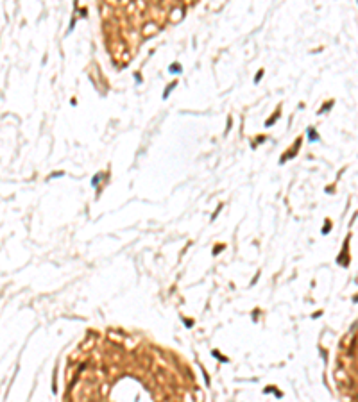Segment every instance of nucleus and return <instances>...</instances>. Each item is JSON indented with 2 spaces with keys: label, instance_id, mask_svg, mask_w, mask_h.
<instances>
[{
  "label": "nucleus",
  "instance_id": "20e7f679",
  "mask_svg": "<svg viewBox=\"0 0 358 402\" xmlns=\"http://www.w3.org/2000/svg\"><path fill=\"white\" fill-rule=\"evenodd\" d=\"M262 75H263V70H260V72H258V75H256V79H254V82H260Z\"/></svg>",
  "mask_w": 358,
  "mask_h": 402
},
{
  "label": "nucleus",
  "instance_id": "7ed1b4c3",
  "mask_svg": "<svg viewBox=\"0 0 358 402\" xmlns=\"http://www.w3.org/2000/svg\"><path fill=\"white\" fill-rule=\"evenodd\" d=\"M174 88H176V82H172V84H170V86H169V89H167V91L163 93V99H167V97H169V93L172 91V89H174Z\"/></svg>",
  "mask_w": 358,
  "mask_h": 402
},
{
  "label": "nucleus",
  "instance_id": "f03ea898",
  "mask_svg": "<svg viewBox=\"0 0 358 402\" xmlns=\"http://www.w3.org/2000/svg\"><path fill=\"white\" fill-rule=\"evenodd\" d=\"M170 74H181V64H177V63H174V64H170Z\"/></svg>",
  "mask_w": 358,
  "mask_h": 402
},
{
  "label": "nucleus",
  "instance_id": "f257e3e1",
  "mask_svg": "<svg viewBox=\"0 0 358 402\" xmlns=\"http://www.w3.org/2000/svg\"><path fill=\"white\" fill-rule=\"evenodd\" d=\"M306 134H308V140H310V141H317V140H319V134L314 130V127H310V129L306 130Z\"/></svg>",
  "mask_w": 358,
  "mask_h": 402
}]
</instances>
